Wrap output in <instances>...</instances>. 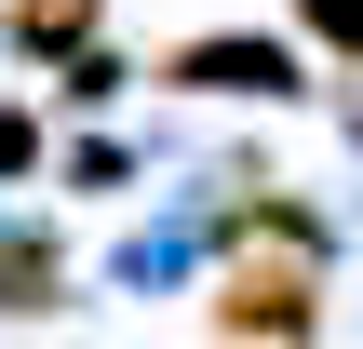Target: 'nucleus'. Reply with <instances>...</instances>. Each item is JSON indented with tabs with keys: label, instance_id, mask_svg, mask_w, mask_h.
Segmentation results:
<instances>
[{
	"label": "nucleus",
	"instance_id": "1",
	"mask_svg": "<svg viewBox=\"0 0 363 349\" xmlns=\"http://www.w3.org/2000/svg\"><path fill=\"white\" fill-rule=\"evenodd\" d=\"M216 323H229V336H310V323H323V242L229 256V282H216Z\"/></svg>",
	"mask_w": 363,
	"mask_h": 349
},
{
	"label": "nucleus",
	"instance_id": "4",
	"mask_svg": "<svg viewBox=\"0 0 363 349\" xmlns=\"http://www.w3.org/2000/svg\"><path fill=\"white\" fill-rule=\"evenodd\" d=\"M54 282H67L54 242H0V309H54Z\"/></svg>",
	"mask_w": 363,
	"mask_h": 349
},
{
	"label": "nucleus",
	"instance_id": "3",
	"mask_svg": "<svg viewBox=\"0 0 363 349\" xmlns=\"http://www.w3.org/2000/svg\"><path fill=\"white\" fill-rule=\"evenodd\" d=\"M13 40H27V54H67V67H81V40H94V0H13Z\"/></svg>",
	"mask_w": 363,
	"mask_h": 349
},
{
	"label": "nucleus",
	"instance_id": "2",
	"mask_svg": "<svg viewBox=\"0 0 363 349\" xmlns=\"http://www.w3.org/2000/svg\"><path fill=\"white\" fill-rule=\"evenodd\" d=\"M162 81L175 94H296V54L283 40H175Z\"/></svg>",
	"mask_w": 363,
	"mask_h": 349
},
{
	"label": "nucleus",
	"instance_id": "5",
	"mask_svg": "<svg viewBox=\"0 0 363 349\" xmlns=\"http://www.w3.org/2000/svg\"><path fill=\"white\" fill-rule=\"evenodd\" d=\"M310 27H323V54H363V0H296Z\"/></svg>",
	"mask_w": 363,
	"mask_h": 349
}]
</instances>
